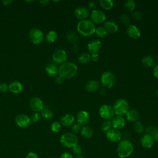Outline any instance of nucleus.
I'll return each instance as SVG.
<instances>
[{"label": "nucleus", "mask_w": 158, "mask_h": 158, "mask_svg": "<svg viewBox=\"0 0 158 158\" xmlns=\"http://www.w3.org/2000/svg\"><path fill=\"white\" fill-rule=\"evenodd\" d=\"M78 73V67L77 65L71 62H65L59 67L58 74L63 78H72Z\"/></svg>", "instance_id": "f257e3e1"}, {"label": "nucleus", "mask_w": 158, "mask_h": 158, "mask_svg": "<svg viewBox=\"0 0 158 158\" xmlns=\"http://www.w3.org/2000/svg\"><path fill=\"white\" fill-rule=\"evenodd\" d=\"M77 30L78 33L81 35L85 37H89L94 34L96 27L91 20L85 19L80 20L78 22Z\"/></svg>", "instance_id": "f03ea898"}, {"label": "nucleus", "mask_w": 158, "mask_h": 158, "mask_svg": "<svg viewBox=\"0 0 158 158\" xmlns=\"http://www.w3.org/2000/svg\"><path fill=\"white\" fill-rule=\"evenodd\" d=\"M134 150L132 143L128 139L120 140L117 145V152L120 158H127L131 155Z\"/></svg>", "instance_id": "7ed1b4c3"}, {"label": "nucleus", "mask_w": 158, "mask_h": 158, "mask_svg": "<svg viewBox=\"0 0 158 158\" xmlns=\"http://www.w3.org/2000/svg\"><path fill=\"white\" fill-rule=\"evenodd\" d=\"M115 114L116 115L123 116L126 115L127 112L130 109L128 102L123 98H119L117 99L112 106Z\"/></svg>", "instance_id": "20e7f679"}, {"label": "nucleus", "mask_w": 158, "mask_h": 158, "mask_svg": "<svg viewBox=\"0 0 158 158\" xmlns=\"http://www.w3.org/2000/svg\"><path fill=\"white\" fill-rule=\"evenodd\" d=\"M60 142L64 147L67 148H72L78 144V138L74 133L67 132L64 133L61 136Z\"/></svg>", "instance_id": "39448f33"}, {"label": "nucleus", "mask_w": 158, "mask_h": 158, "mask_svg": "<svg viewBox=\"0 0 158 158\" xmlns=\"http://www.w3.org/2000/svg\"><path fill=\"white\" fill-rule=\"evenodd\" d=\"M116 81V77L114 74L109 71L103 72L101 76V84L104 88H110L113 87Z\"/></svg>", "instance_id": "423d86ee"}, {"label": "nucleus", "mask_w": 158, "mask_h": 158, "mask_svg": "<svg viewBox=\"0 0 158 158\" xmlns=\"http://www.w3.org/2000/svg\"><path fill=\"white\" fill-rule=\"evenodd\" d=\"M99 114L104 120H110L114 117L115 112L112 106L108 104H103L99 109Z\"/></svg>", "instance_id": "0eeeda50"}, {"label": "nucleus", "mask_w": 158, "mask_h": 158, "mask_svg": "<svg viewBox=\"0 0 158 158\" xmlns=\"http://www.w3.org/2000/svg\"><path fill=\"white\" fill-rule=\"evenodd\" d=\"M29 38L33 44H40L43 41L44 35L40 29L38 28H33L30 31Z\"/></svg>", "instance_id": "6e6552de"}, {"label": "nucleus", "mask_w": 158, "mask_h": 158, "mask_svg": "<svg viewBox=\"0 0 158 158\" xmlns=\"http://www.w3.org/2000/svg\"><path fill=\"white\" fill-rule=\"evenodd\" d=\"M90 18L94 24H101L106 22V15L103 11L96 9L91 12Z\"/></svg>", "instance_id": "1a4fd4ad"}, {"label": "nucleus", "mask_w": 158, "mask_h": 158, "mask_svg": "<svg viewBox=\"0 0 158 158\" xmlns=\"http://www.w3.org/2000/svg\"><path fill=\"white\" fill-rule=\"evenodd\" d=\"M52 59L56 64H63L66 62L67 55L65 50L62 49H56L52 54Z\"/></svg>", "instance_id": "9d476101"}, {"label": "nucleus", "mask_w": 158, "mask_h": 158, "mask_svg": "<svg viewBox=\"0 0 158 158\" xmlns=\"http://www.w3.org/2000/svg\"><path fill=\"white\" fill-rule=\"evenodd\" d=\"M106 138L107 139L112 143H116V142H119L122 138V133L117 130L115 129H111L109 131L106 133Z\"/></svg>", "instance_id": "9b49d317"}, {"label": "nucleus", "mask_w": 158, "mask_h": 158, "mask_svg": "<svg viewBox=\"0 0 158 158\" xmlns=\"http://www.w3.org/2000/svg\"><path fill=\"white\" fill-rule=\"evenodd\" d=\"M89 15V10L86 6H79L75 10V17L80 20L86 19Z\"/></svg>", "instance_id": "f8f14e48"}, {"label": "nucleus", "mask_w": 158, "mask_h": 158, "mask_svg": "<svg viewBox=\"0 0 158 158\" xmlns=\"http://www.w3.org/2000/svg\"><path fill=\"white\" fill-rule=\"evenodd\" d=\"M90 120L89 113L86 110H80L77 114V123L83 127L87 125Z\"/></svg>", "instance_id": "ddd939ff"}, {"label": "nucleus", "mask_w": 158, "mask_h": 158, "mask_svg": "<svg viewBox=\"0 0 158 158\" xmlns=\"http://www.w3.org/2000/svg\"><path fill=\"white\" fill-rule=\"evenodd\" d=\"M126 32L128 36L133 39H137L139 38L141 34L140 29L133 24H130L128 25Z\"/></svg>", "instance_id": "4468645a"}, {"label": "nucleus", "mask_w": 158, "mask_h": 158, "mask_svg": "<svg viewBox=\"0 0 158 158\" xmlns=\"http://www.w3.org/2000/svg\"><path fill=\"white\" fill-rule=\"evenodd\" d=\"M112 128L120 130L122 129L125 125V119L123 116L115 115L111 120Z\"/></svg>", "instance_id": "2eb2a0df"}, {"label": "nucleus", "mask_w": 158, "mask_h": 158, "mask_svg": "<svg viewBox=\"0 0 158 158\" xmlns=\"http://www.w3.org/2000/svg\"><path fill=\"white\" fill-rule=\"evenodd\" d=\"M31 119L30 117L25 114H19L15 118L16 124L21 128H25L29 126L30 124Z\"/></svg>", "instance_id": "dca6fc26"}, {"label": "nucleus", "mask_w": 158, "mask_h": 158, "mask_svg": "<svg viewBox=\"0 0 158 158\" xmlns=\"http://www.w3.org/2000/svg\"><path fill=\"white\" fill-rule=\"evenodd\" d=\"M87 47L91 54L98 53L102 47V43L99 40L94 39L89 41Z\"/></svg>", "instance_id": "f3484780"}, {"label": "nucleus", "mask_w": 158, "mask_h": 158, "mask_svg": "<svg viewBox=\"0 0 158 158\" xmlns=\"http://www.w3.org/2000/svg\"><path fill=\"white\" fill-rule=\"evenodd\" d=\"M30 106L35 112L41 111L44 107L42 100L38 97H34L31 99L30 101Z\"/></svg>", "instance_id": "a211bd4d"}, {"label": "nucleus", "mask_w": 158, "mask_h": 158, "mask_svg": "<svg viewBox=\"0 0 158 158\" xmlns=\"http://www.w3.org/2000/svg\"><path fill=\"white\" fill-rule=\"evenodd\" d=\"M140 142H141V146L146 149L151 148L154 144V141L151 135L146 133L141 136Z\"/></svg>", "instance_id": "6ab92c4d"}, {"label": "nucleus", "mask_w": 158, "mask_h": 158, "mask_svg": "<svg viewBox=\"0 0 158 158\" xmlns=\"http://www.w3.org/2000/svg\"><path fill=\"white\" fill-rule=\"evenodd\" d=\"M103 27L109 33H114L118 31V26L116 22L112 20H107L104 23Z\"/></svg>", "instance_id": "aec40b11"}, {"label": "nucleus", "mask_w": 158, "mask_h": 158, "mask_svg": "<svg viewBox=\"0 0 158 158\" xmlns=\"http://www.w3.org/2000/svg\"><path fill=\"white\" fill-rule=\"evenodd\" d=\"M100 83L94 80H91L87 81L85 85V89L88 92H94L100 89Z\"/></svg>", "instance_id": "412c9836"}, {"label": "nucleus", "mask_w": 158, "mask_h": 158, "mask_svg": "<svg viewBox=\"0 0 158 158\" xmlns=\"http://www.w3.org/2000/svg\"><path fill=\"white\" fill-rule=\"evenodd\" d=\"M75 122V117L72 114H66L60 118V124L64 127L72 126Z\"/></svg>", "instance_id": "4be33fe9"}, {"label": "nucleus", "mask_w": 158, "mask_h": 158, "mask_svg": "<svg viewBox=\"0 0 158 158\" xmlns=\"http://www.w3.org/2000/svg\"><path fill=\"white\" fill-rule=\"evenodd\" d=\"M139 117V113L135 109H129V110L126 114L127 120L133 123L138 121Z\"/></svg>", "instance_id": "5701e85b"}, {"label": "nucleus", "mask_w": 158, "mask_h": 158, "mask_svg": "<svg viewBox=\"0 0 158 158\" xmlns=\"http://www.w3.org/2000/svg\"><path fill=\"white\" fill-rule=\"evenodd\" d=\"M45 71L46 73L51 77L56 76L58 73L59 68L56 64L51 62L48 64L45 67Z\"/></svg>", "instance_id": "b1692460"}, {"label": "nucleus", "mask_w": 158, "mask_h": 158, "mask_svg": "<svg viewBox=\"0 0 158 158\" xmlns=\"http://www.w3.org/2000/svg\"><path fill=\"white\" fill-rule=\"evenodd\" d=\"M80 134L83 138L86 139H90L93 136L94 131L91 127L88 125H85V126L81 127V128L80 130Z\"/></svg>", "instance_id": "393cba45"}, {"label": "nucleus", "mask_w": 158, "mask_h": 158, "mask_svg": "<svg viewBox=\"0 0 158 158\" xmlns=\"http://www.w3.org/2000/svg\"><path fill=\"white\" fill-rule=\"evenodd\" d=\"M22 85L21 84L20 82L15 81L12 82L9 85V89L14 94H19L22 91Z\"/></svg>", "instance_id": "a878e982"}, {"label": "nucleus", "mask_w": 158, "mask_h": 158, "mask_svg": "<svg viewBox=\"0 0 158 158\" xmlns=\"http://www.w3.org/2000/svg\"><path fill=\"white\" fill-rule=\"evenodd\" d=\"M156 60L155 59L151 56H146L142 58L141 63L142 64L146 67H151L155 65Z\"/></svg>", "instance_id": "bb28decb"}, {"label": "nucleus", "mask_w": 158, "mask_h": 158, "mask_svg": "<svg viewBox=\"0 0 158 158\" xmlns=\"http://www.w3.org/2000/svg\"><path fill=\"white\" fill-rule=\"evenodd\" d=\"M99 4L102 8L109 10L113 7L114 1L113 0H99Z\"/></svg>", "instance_id": "cd10ccee"}, {"label": "nucleus", "mask_w": 158, "mask_h": 158, "mask_svg": "<svg viewBox=\"0 0 158 158\" xmlns=\"http://www.w3.org/2000/svg\"><path fill=\"white\" fill-rule=\"evenodd\" d=\"M78 60L81 64H86L91 60V54L88 52H82L79 54Z\"/></svg>", "instance_id": "c85d7f7f"}, {"label": "nucleus", "mask_w": 158, "mask_h": 158, "mask_svg": "<svg viewBox=\"0 0 158 158\" xmlns=\"http://www.w3.org/2000/svg\"><path fill=\"white\" fill-rule=\"evenodd\" d=\"M41 115L45 119L50 120L53 117V112L49 107L44 106L41 110Z\"/></svg>", "instance_id": "c756f323"}, {"label": "nucleus", "mask_w": 158, "mask_h": 158, "mask_svg": "<svg viewBox=\"0 0 158 158\" xmlns=\"http://www.w3.org/2000/svg\"><path fill=\"white\" fill-rule=\"evenodd\" d=\"M57 38V33L56 31L51 30L49 31L46 35V41L49 43H52Z\"/></svg>", "instance_id": "7c9ffc66"}, {"label": "nucleus", "mask_w": 158, "mask_h": 158, "mask_svg": "<svg viewBox=\"0 0 158 158\" xmlns=\"http://www.w3.org/2000/svg\"><path fill=\"white\" fill-rule=\"evenodd\" d=\"M66 38L69 42L72 43H75L78 41V36L75 31H69L66 33Z\"/></svg>", "instance_id": "2f4dec72"}, {"label": "nucleus", "mask_w": 158, "mask_h": 158, "mask_svg": "<svg viewBox=\"0 0 158 158\" xmlns=\"http://www.w3.org/2000/svg\"><path fill=\"white\" fill-rule=\"evenodd\" d=\"M123 6L127 10L133 12L136 7V3L133 0H126L124 1Z\"/></svg>", "instance_id": "473e14b6"}, {"label": "nucleus", "mask_w": 158, "mask_h": 158, "mask_svg": "<svg viewBox=\"0 0 158 158\" xmlns=\"http://www.w3.org/2000/svg\"><path fill=\"white\" fill-rule=\"evenodd\" d=\"M112 129V125L110 120H104L101 125V130L105 133Z\"/></svg>", "instance_id": "72a5a7b5"}, {"label": "nucleus", "mask_w": 158, "mask_h": 158, "mask_svg": "<svg viewBox=\"0 0 158 158\" xmlns=\"http://www.w3.org/2000/svg\"><path fill=\"white\" fill-rule=\"evenodd\" d=\"M133 130L135 131V132H136V133H138V134L142 133L144 130V125H143V123L141 122H140L139 121H137L133 123Z\"/></svg>", "instance_id": "f704fd0d"}, {"label": "nucleus", "mask_w": 158, "mask_h": 158, "mask_svg": "<svg viewBox=\"0 0 158 158\" xmlns=\"http://www.w3.org/2000/svg\"><path fill=\"white\" fill-rule=\"evenodd\" d=\"M96 36L100 38H102L106 37L108 33L107 32V31L105 30V28L103 27H98L97 28H96V30H95V33H94Z\"/></svg>", "instance_id": "c9c22d12"}, {"label": "nucleus", "mask_w": 158, "mask_h": 158, "mask_svg": "<svg viewBox=\"0 0 158 158\" xmlns=\"http://www.w3.org/2000/svg\"><path fill=\"white\" fill-rule=\"evenodd\" d=\"M51 130L53 133H59L61 130V124L58 121L53 122L51 125Z\"/></svg>", "instance_id": "e433bc0d"}, {"label": "nucleus", "mask_w": 158, "mask_h": 158, "mask_svg": "<svg viewBox=\"0 0 158 158\" xmlns=\"http://www.w3.org/2000/svg\"><path fill=\"white\" fill-rule=\"evenodd\" d=\"M120 20L121 23H122L124 25H130V18L129 15L125 13H123L120 15Z\"/></svg>", "instance_id": "4c0bfd02"}, {"label": "nucleus", "mask_w": 158, "mask_h": 158, "mask_svg": "<svg viewBox=\"0 0 158 158\" xmlns=\"http://www.w3.org/2000/svg\"><path fill=\"white\" fill-rule=\"evenodd\" d=\"M72 152L75 154H81L82 153V148L80 145H79L78 144H77V145H75V146H73L72 148Z\"/></svg>", "instance_id": "58836bf2"}, {"label": "nucleus", "mask_w": 158, "mask_h": 158, "mask_svg": "<svg viewBox=\"0 0 158 158\" xmlns=\"http://www.w3.org/2000/svg\"><path fill=\"white\" fill-rule=\"evenodd\" d=\"M132 17L136 20H140L143 17L142 13L139 11H133L131 14Z\"/></svg>", "instance_id": "ea45409f"}, {"label": "nucleus", "mask_w": 158, "mask_h": 158, "mask_svg": "<svg viewBox=\"0 0 158 158\" xmlns=\"http://www.w3.org/2000/svg\"><path fill=\"white\" fill-rule=\"evenodd\" d=\"M81 128V126L78 123H74L72 125V130L73 133H77L78 132H80Z\"/></svg>", "instance_id": "a19ab883"}, {"label": "nucleus", "mask_w": 158, "mask_h": 158, "mask_svg": "<svg viewBox=\"0 0 158 158\" xmlns=\"http://www.w3.org/2000/svg\"><path fill=\"white\" fill-rule=\"evenodd\" d=\"M31 119L33 122L36 123L40 120V115L38 112H34L31 117Z\"/></svg>", "instance_id": "79ce46f5"}, {"label": "nucleus", "mask_w": 158, "mask_h": 158, "mask_svg": "<svg viewBox=\"0 0 158 158\" xmlns=\"http://www.w3.org/2000/svg\"><path fill=\"white\" fill-rule=\"evenodd\" d=\"M9 89V86H7L5 83H0V92L4 93Z\"/></svg>", "instance_id": "37998d69"}, {"label": "nucleus", "mask_w": 158, "mask_h": 158, "mask_svg": "<svg viewBox=\"0 0 158 158\" xmlns=\"http://www.w3.org/2000/svg\"><path fill=\"white\" fill-rule=\"evenodd\" d=\"M99 59V55L98 53L91 54V60L93 62H97Z\"/></svg>", "instance_id": "c03bdc74"}, {"label": "nucleus", "mask_w": 158, "mask_h": 158, "mask_svg": "<svg viewBox=\"0 0 158 158\" xmlns=\"http://www.w3.org/2000/svg\"><path fill=\"white\" fill-rule=\"evenodd\" d=\"M154 142H158V128H157L151 135Z\"/></svg>", "instance_id": "a18cd8bd"}, {"label": "nucleus", "mask_w": 158, "mask_h": 158, "mask_svg": "<svg viewBox=\"0 0 158 158\" xmlns=\"http://www.w3.org/2000/svg\"><path fill=\"white\" fill-rule=\"evenodd\" d=\"M88 8L89 9V10H91V11L96 9V3L94 1H89L88 2Z\"/></svg>", "instance_id": "49530a36"}, {"label": "nucleus", "mask_w": 158, "mask_h": 158, "mask_svg": "<svg viewBox=\"0 0 158 158\" xmlns=\"http://www.w3.org/2000/svg\"><path fill=\"white\" fill-rule=\"evenodd\" d=\"M55 83L58 85H60L61 84H62V83L64 82V78L61 77H60L59 75L58 77H57L56 78H55Z\"/></svg>", "instance_id": "de8ad7c7"}, {"label": "nucleus", "mask_w": 158, "mask_h": 158, "mask_svg": "<svg viewBox=\"0 0 158 158\" xmlns=\"http://www.w3.org/2000/svg\"><path fill=\"white\" fill-rule=\"evenodd\" d=\"M153 75L154 77L158 80V64L154 65L153 69Z\"/></svg>", "instance_id": "09e8293b"}, {"label": "nucleus", "mask_w": 158, "mask_h": 158, "mask_svg": "<svg viewBox=\"0 0 158 158\" xmlns=\"http://www.w3.org/2000/svg\"><path fill=\"white\" fill-rule=\"evenodd\" d=\"M25 158H38V156L36 153L33 152H30L27 154Z\"/></svg>", "instance_id": "8fccbe9b"}, {"label": "nucleus", "mask_w": 158, "mask_h": 158, "mask_svg": "<svg viewBox=\"0 0 158 158\" xmlns=\"http://www.w3.org/2000/svg\"><path fill=\"white\" fill-rule=\"evenodd\" d=\"M60 158H73V157L69 152H64L61 155Z\"/></svg>", "instance_id": "3c124183"}, {"label": "nucleus", "mask_w": 158, "mask_h": 158, "mask_svg": "<svg viewBox=\"0 0 158 158\" xmlns=\"http://www.w3.org/2000/svg\"><path fill=\"white\" fill-rule=\"evenodd\" d=\"M72 50L74 52H77L79 51V46L77 44H74L72 46Z\"/></svg>", "instance_id": "603ef678"}, {"label": "nucleus", "mask_w": 158, "mask_h": 158, "mask_svg": "<svg viewBox=\"0 0 158 158\" xmlns=\"http://www.w3.org/2000/svg\"><path fill=\"white\" fill-rule=\"evenodd\" d=\"M2 2L4 5L7 6V5H9L10 4H11L12 2V0H3Z\"/></svg>", "instance_id": "864d4df0"}, {"label": "nucleus", "mask_w": 158, "mask_h": 158, "mask_svg": "<svg viewBox=\"0 0 158 158\" xmlns=\"http://www.w3.org/2000/svg\"><path fill=\"white\" fill-rule=\"evenodd\" d=\"M99 93L101 95H104L105 94H106V88H102L100 89V91H99Z\"/></svg>", "instance_id": "5fc2aeb1"}, {"label": "nucleus", "mask_w": 158, "mask_h": 158, "mask_svg": "<svg viewBox=\"0 0 158 158\" xmlns=\"http://www.w3.org/2000/svg\"><path fill=\"white\" fill-rule=\"evenodd\" d=\"M49 2V1L48 0H42V1H40V3L42 5H46L47 4L48 2Z\"/></svg>", "instance_id": "6e6d98bb"}, {"label": "nucleus", "mask_w": 158, "mask_h": 158, "mask_svg": "<svg viewBox=\"0 0 158 158\" xmlns=\"http://www.w3.org/2000/svg\"><path fill=\"white\" fill-rule=\"evenodd\" d=\"M73 158H83V157L82 156L81 154H77V155H75Z\"/></svg>", "instance_id": "4d7b16f0"}, {"label": "nucleus", "mask_w": 158, "mask_h": 158, "mask_svg": "<svg viewBox=\"0 0 158 158\" xmlns=\"http://www.w3.org/2000/svg\"><path fill=\"white\" fill-rule=\"evenodd\" d=\"M156 60H157V63H158V56H157V57H156Z\"/></svg>", "instance_id": "13d9d810"}, {"label": "nucleus", "mask_w": 158, "mask_h": 158, "mask_svg": "<svg viewBox=\"0 0 158 158\" xmlns=\"http://www.w3.org/2000/svg\"><path fill=\"white\" fill-rule=\"evenodd\" d=\"M156 94H157V96H158V90H157V91H156Z\"/></svg>", "instance_id": "bf43d9fd"}]
</instances>
